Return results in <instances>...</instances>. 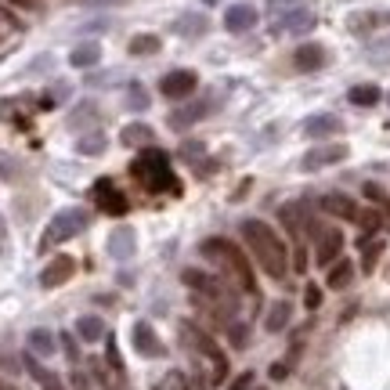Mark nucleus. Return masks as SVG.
I'll use <instances>...</instances> for the list:
<instances>
[{"label":"nucleus","mask_w":390,"mask_h":390,"mask_svg":"<svg viewBox=\"0 0 390 390\" xmlns=\"http://www.w3.org/2000/svg\"><path fill=\"white\" fill-rule=\"evenodd\" d=\"M206 29H209L206 15H185V18L173 22V33H177V37H188V40H192V37H202Z\"/></svg>","instance_id":"5701e85b"},{"label":"nucleus","mask_w":390,"mask_h":390,"mask_svg":"<svg viewBox=\"0 0 390 390\" xmlns=\"http://www.w3.org/2000/svg\"><path fill=\"white\" fill-rule=\"evenodd\" d=\"M199 253H202L206 260H221V264L228 267V275L238 282V289H243V293H257L250 257L238 250L235 243H228V238H206V243L199 246Z\"/></svg>","instance_id":"f03ea898"},{"label":"nucleus","mask_w":390,"mask_h":390,"mask_svg":"<svg viewBox=\"0 0 390 390\" xmlns=\"http://www.w3.org/2000/svg\"><path fill=\"white\" fill-rule=\"evenodd\" d=\"M195 87H199V76L192 69H173L159 80V95L170 98V102H181V98L195 95Z\"/></svg>","instance_id":"423d86ee"},{"label":"nucleus","mask_w":390,"mask_h":390,"mask_svg":"<svg viewBox=\"0 0 390 390\" xmlns=\"http://www.w3.org/2000/svg\"><path fill=\"white\" fill-rule=\"evenodd\" d=\"M354 221L362 224V231H365V238H362V246H365V243H369V235H372V231H379V224H383V214H379V209H365V214H358Z\"/></svg>","instance_id":"a878e982"},{"label":"nucleus","mask_w":390,"mask_h":390,"mask_svg":"<svg viewBox=\"0 0 390 390\" xmlns=\"http://www.w3.org/2000/svg\"><path fill=\"white\" fill-rule=\"evenodd\" d=\"M209 112H214V98H206V102H195V105H185V109L170 112V127H173V130H185V127L199 123V119H206Z\"/></svg>","instance_id":"4468645a"},{"label":"nucleus","mask_w":390,"mask_h":390,"mask_svg":"<svg viewBox=\"0 0 390 390\" xmlns=\"http://www.w3.org/2000/svg\"><path fill=\"white\" fill-rule=\"evenodd\" d=\"M8 4H15V8H25V11H37V8H40L37 0H8Z\"/></svg>","instance_id":"ea45409f"},{"label":"nucleus","mask_w":390,"mask_h":390,"mask_svg":"<svg viewBox=\"0 0 390 390\" xmlns=\"http://www.w3.org/2000/svg\"><path fill=\"white\" fill-rule=\"evenodd\" d=\"M238 231H243V238H246V246H250L253 260L264 267V275L275 279V282H282V279L289 275V253H286V243L275 235V228L250 217V221L238 224Z\"/></svg>","instance_id":"f257e3e1"},{"label":"nucleus","mask_w":390,"mask_h":390,"mask_svg":"<svg viewBox=\"0 0 390 390\" xmlns=\"http://www.w3.org/2000/svg\"><path fill=\"white\" fill-rule=\"evenodd\" d=\"M123 141H127V145H148V141H152V127H145V123H130V127L123 130Z\"/></svg>","instance_id":"c85d7f7f"},{"label":"nucleus","mask_w":390,"mask_h":390,"mask_svg":"<svg viewBox=\"0 0 390 390\" xmlns=\"http://www.w3.org/2000/svg\"><path fill=\"white\" fill-rule=\"evenodd\" d=\"M0 390H15V386H11V383H0Z\"/></svg>","instance_id":"de8ad7c7"},{"label":"nucleus","mask_w":390,"mask_h":390,"mask_svg":"<svg viewBox=\"0 0 390 390\" xmlns=\"http://www.w3.org/2000/svg\"><path fill=\"white\" fill-rule=\"evenodd\" d=\"M109 257H116V260H127L130 253H134V246H138V238H134V228H127V224H119L112 235H109Z\"/></svg>","instance_id":"f3484780"},{"label":"nucleus","mask_w":390,"mask_h":390,"mask_svg":"<svg viewBox=\"0 0 390 390\" xmlns=\"http://www.w3.org/2000/svg\"><path fill=\"white\" fill-rule=\"evenodd\" d=\"M105 362H109V369L116 372V376H123L127 369H123V358H119V347H116V340L109 336V347H105Z\"/></svg>","instance_id":"c756f323"},{"label":"nucleus","mask_w":390,"mask_h":390,"mask_svg":"<svg viewBox=\"0 0 390 390\" xmlns=\"http://www.w3.org/2000/svg\"><path fill=\"white\" fill-rule=\"evenodd\" d=\"M181 336H185V343L192 347V351H199L209 365H214V376H209V383H224L228 379V358H224V351L214 343V336H206L199 325H192V322H181Z\"/></svg>","instance_id":"20e7f679"},{"label":"nucleus","mask_w":390,"mask_h":390,"mask_svg":"<svg viewBox=\"0 0 390 390\" xmlns=\"http://www.w3.org/2000/svg\"><path fill=\"white\" fill-rule=\"evenodd\" d=\"M228 390H253V372H243L228 383Z\"/></svg>","instance_id":"c9c22d12"},{"label":"nucleus","mask_w":390,"mask_h":390,"mask_svg":"<svg viewBox=\"0 0 390 390\" xmlns=\"http://www.w3.org/2000/svg\"><path fill=\"white\" fill-rule=\"evenodd\" d=\"M376 22H379V25H390V11H376Z\"/></svg>","instance_id":"c03bdc74"},{"label":"nucleus","mask_w":390,"mask_h":390,"mask_svg":"<svg viewBox=\"0 0 390 390\" xmlns=\"http://www.w3.org/2000/svg\"><path fill=\"white\" fill-rule=\"evenodd\" d=\"M54 347H58V336L51 333V329H33V333H29V351H33V354L51 358Z\"/></svg>","instance_id":"4be33fe9"},{"label":"nucleus","mask_w":390,"mask_h":390,"mask_svg":"<svg viewBox=\"0 0 390 390\" xmlns=\"http://www.w3.org/2000/svg\"><path fill=\"white\" fill-rule=\"evenodd\" d=\"M95 202H98L102 214H109V217H123L127 209H130V199H127L123 192H116L112 181H105V177L95 185Z\"/></svg>","instance_id":"0eeeda50"},{"label":"nucleus","mask_w":390,"mask_h":390,"mask_svg":"<svg viewBox=\"0 0 390 390\" xmlns=\"http://www.w3.org/2000/svg\"><path fill=\"white\" fill-rule=\"evenodd\" d=\"M343 130V123H340V116H333V112H322V116H311L307 123H304V134L307 138H336Z\"/></svg>","instance_id":"dca6fc26"},{"label":"nucleus","mask_w":390,"mask_h":390,"mask_svg":"<svg viewBox=\"0 0 390 390\" xmlns=\"http://www.w3.org/2000/svg\"><path fill=\"white\" fill-rule=\"evenodd\" d=\"M199 152H202V145H199V141H195V145L188 141V145L181 148V156H185V159H192V156H199Z\"/></svg>","instance_id":"58836bf2"},{"label":"nucleus","mask_w":390,"mask_h":390,"mask_svg":"<svg viewBox=\"0 0 390 390\" xmlns=\"http://www.w3.org/2000/svg\"><path fill=\"white\" fill-rule=\"evenodd\" d=\"M293 267H296V272H304V267H307V257H304V250H296V257H293Z\"/></svg>","instance_id":"79ce46f5"},{"label":"nucleus","mask_w":390,"mask_h":390,"mask_svg":"<svg viewBox=\"0 0 390 390\" xmlns=\"http://www.w3.org/2000/svg\"><path fill=\"white\" fill-rule=\"evenodd\" d=\"M58 340H62V347H66V354H69V362H76V358H80V351H76V340L66 333V336H58Z\"/></svg>","instance_id":"e433bc0d"},{"label":"nucleus","mask_w":390,"mask_h":390,"mask_svg":"<svg viewBox=\"0 0 390 390\" xmlns=\"http://www.w3.org/2000/svg\"><path fill=\"white\" fill-rule=\"evenodd\" d=\"M228 340H231L235 351H243V347L250 343V329H246V322H228Z\"/></svg>","instance_id":"cd10ccee"},{"label":"nucleus","mask_w":390,"mask_h":390,"mask_svg":"<svg viewBox=\"0 0 390 390\" xmlns=\"http://www.w3.org/2000/svg\"><path fill=\"white\" fill-rule=\"evenodd\" d=\"M130 173H134V181H141L148 192H181V185L173 181V170H170V159L166 152H159V148H148V152H141L134 163H130Z\"/></svg>","instance_id":"7ed1b4c3"},{"label":"nucleus","mask_w":390,"mask_h":390,"mask_svg":"<svg viewBox=\"0 0 390 390\" xmlns=\"http://www.w3.org/2000/svg\"><path fill=\"white\" fill-rule=\"evenodd\" d=\"M351 279H354V264H351V260H336L333 267H329L325 286H329V289H343V286H351Z\"/></svg>","instance_id":"b1692460"},{"label":"nucleus","mask_w":390,"mask_h":390,"mask_svg":"<svg viewBox=\"0 0 390 390\" xmlns=\"http://www.w3.org/2000/svg\"><path fill=\"white\" fill-rule=\"evenodd\" d=\"M44 390H62V379H58V376H47V379H44Z\"/></svg>","instance_id":"37998d69"},{"label":"nucleus","mask_w":390,"mask_h":390,"mask_svg":"<svg viewBox=\"0 0 390 390\" xmlns=\"http://www.w3.org/2000/svg\"><path fill=\"white\" fill-rule=\"evenodd\" d=\"M347 102L358 105V109H372V105H379V87L376 83H358L347 91Z\"/></svg>","instance_id":"412c9836"},{"label":"nucleus","mask_w":390,"mask_h":390,"mask_svg":"<svg viewBox=\"0 0 390 390\" xmlns=\"http://www.w3.org/2000/svg\"><path fill=\"white\" fill-rule=\"evenodd\" d=\"M257 18H260L257 8L243 0V4H231L224 11V29H228V33H250V29L257 25Z\"/></svg>","instance_id":"f8f14e48"},{"label":"nucleus","mask_w":390,"mask_h":390,"mask_svg":"<svg viewBox=\"0 0 390 390\" xmlns=\"http://www.w3.org/2000/svg\"><path fill=\"white\" fill-rule=\"evenodd\" d=\"M156 390H188V379H185L181 372H166V376L156 383Z\"/></svg>","instance_id":"2f4dec72"},{"label":"nucleus","mask_w":390,"mask_h":390,"mask_svg":"<svg viewBox=\"0 0 390 390\" xmlns=\"http://www.w3.org/2000/svg\"><path fill=\"white\" fill-rule=\"evenodd\" d=\"M304 304H307V311H315V307L322 304V289H318V286H307V289H304Z\"/></svg>","instance_id":"f704fd0d"},{"label":"nucleus","mask_w":390,"mask_h":390,"mask_svg":"<svg viewBox=\"0 0 390 390\" xmlns=\"http://www.w3.org/2000/svg\"><path fill=\"white\" fill-rule=\"evenodd\" d=\"M73 275H76V260L62 253V257H54V260L44 267V272H40V286H44V289H54V286L69 282Z\"/></svg>","instance_id":"9b49d317"},{"label":"nucleus","mask_w":390,"mask_h":390,"mask_svg":"<svg viewBox=\"0 0 390 390\" xmlns=\"http://www.w3.org/2000/svg\"><path fill=\"white\" fill-rule=\"evenodd\" d=\"M76 336H80L83 343H98V340H105V322H102L98 315H83V318L76 322Z\"/></svg>","instance_id":"6ab92c4d"},{"label":"nucleus","mask_w":390,"mask_h":390,"mask_svg":"<svg viewBox=\"0 0 390 390\" xmlns=\"http://www.w3.org/2000/svg\"><path fill=\"white\" fill-rule=\"evenodd\" d=\"M127 105H130V109H138V112H141V109H148V91H145L141 83H134L130 91H127Z\"/></svg>","instance_id":"473e14b6"},{"label":"nucleus","mask_w":390,"mask_h":390,"mask_svg":"<svg viewBox=\"0 0 390 390\" xmlns=\"http://www.w3.org/2000/svg\"><path fill=\"white\" fill-rule=\"evenodd\" d=\"M156 51H159V37L152 33H141L130 40V54H156Z\"/></svg>","instance_id":"bb28decb"},{"label":"nucleus","mask_w":390,"mask_h":390,"mask_svg":"<svg viewBox=\"0 0 390 390\" xmlns=\"http://www.w3.org/2000/svg\"><path fill=\"white\" fill-rule=\"evenodd\" d=\"M130 340H134V351H138V354H145V358H159V354H163V343H159L156 329L148 325V322H134Z\"/></svg>","instance_id":"ddd939ff"},{"label":"nucleus","mask_w":390,"mask_h":390,"mask_svg":"<svg viewBox=\"0 0 390 390\" xmlns=\"http://www.w3.org/2000/svg\"><path fill=\"white\" fill-rule=\"evenodd\" d=\"M0 243H4V217H0Z\"/></svg>","instance_id":"49530a36"},{"label":"nucleus","mask_w":390,"mask_h":390,"mask_svg":"<svg viewBox=\"0 0 390 390\" xmlns=\"http://www.w3.org/2000/svg\"><path fill=\"white\" fill-rule=\"evenodd\" d=\"M379 253H383V246L379 243H365V257H362V267H365V272H372V267H376V260H379Z\"/></svg>","instance_id":"72a5a7b5"},{"label":"nucleus","mask_w":390,"mask_h":390,"mask_svg":"<svg viewBox=\"0 0 390 390\" xmlns=\"http://www.w3.org/2000/svg\"><path fill=\"white\" fill-rule=\"evenodd\" d=\"M87 209H80V206H66V209H58V214L51 217V224H47V231H44V250H51V246H58V243H66V238H73V235H80L83 228H87Z\"/></svg>","instance_id":"39448f33"},{"label":"nucleus","mask_w":390,"mask_h":390,"mask_svg":"<svg viewBox=\"0 0 390 390\" xmlns=\"http://www.w3.org/2000/svg\"><path fill=\"white\" fill-rule=\"evenodd\" d=\"M102 4H127V0H102Z\"/></svg>","instance_id":"a18cd8bd"},{"label":"nucleus","mask_w":390,"mask_h":390,"mask_svg":"<svg viewBox=\"0 0 390 390\" xmlns=\"http://www.w3.org/2000/svg\"><path fill=\"white\" fill-rule=\"evenodd\" d=\"M315 25H318V18H315L311 8H293V11H282V15H279L275 33H293V37H300V33H311Z\"/></svg>","instance_id":"6e6552de"},{"label":"nucleus","mask_w":390,"mask_h":390,"mask_svg":"<svg viewBox=\"0 0 390 390\" xmlns=\"http://www.w3.org/2000/svg\"><path fill=\"white\" fill-rule=\"evenodd\" d=\"M289 376V362H275L272 365V379H286Z\"/></svg>","instance_id":"4c0bfd02"},{"label":"nucleus","mask_w":390,"mask_h":390,"mask_svg":"<svg viewBox=\"0 0 390 390\" xmlns=\"http://www.w3.org/2000/svg\"><path fill=\"white\" fill-rule=\"evenodd\" d=\"M289 318H293V307L286 304V300H279V304H272V311H267V333H282V329L289 325Z\"/></svg>","instance_id":"393cba45"},{"label":"nucleus","mask_w":390,"mask_h":390,"mask_svg":"<svg viewBox=\"0 0 390 390\" xmlns=\"http://www.w3.org/2000/svg\"><path fill=\"white\" fill-rule=\"evenodd\" d=\"M293 66H296L300 73L322 69V66H325V47H322V44H300V47L293 51Z\"/></svg>","instance_id":"2eb2a0df"},{"label":"nucleus","mask_w":390,"mask_h":390,"mask_svg":"<svg viewBox=\"0 0 390 390\" xmlns=\"http://www.w3.org/2000/svg\"><path fill=\"white\" fill-rule=\"evenodd\" d=\"M102 62V47L98 44H80V47H73V54H69V66L73 69H91V66H98Z\"/></svg>","instance_id":"aec40b11"},{"label":"nucleus","mask_w":390,"mask_h":390,"mask_svg":"<svg viewBox=\"0 0 390 390\" xmlns=\"http://www.w3.org/2000/svg\"><path fill=\"white\" fill-rule=\"evenodd\" d=\"M76 148H80V156H98L102 148H105V138H102V134H91V138H83Z\"/></svg>","instance_id":"7c9ffc66"},{"label":"nucleus","mask_w":390,"mask_h":390,"mask_svg":"<svg viewBox=\"0 0 390 390\" xmlns=\"http://www.w3.org/2000/svg\"><path fill=\"white\" fill-rule=\"evenodd\" d=\"M365 195H369L372 202H383V192H379V185H365Z\"/></svg>","instance_id":"a19ab883"},{"label":"nucleus","mask_w":390,"mask_h":390,"mask_svg":"<svg viewBox=\"0 0 390 390\" xmlns=\"http://www.w3.org/2000/svg\"><path fill=\"white\" fill-rule=\"evenodd\" d=\"M318 206L325 209V214H333V217H340V221H354L358 217V206H354V199L351 195H322L318 199Z\"/></svg>","instance_id":"a211bd4d"},{"label":"nucleus","mask_w":390,"mask_h":390,"mask_svg":"<svg viewBox=\"0 0 390 390\" xmlns=\"http://www.w3.org/2000/svg\"><path fill=\"white\" fill-rule=\"evenodd\" d=\"M343 159H347V145H340V141L315 145L304 156V170H322V166H333V163H343Z\"/></svg>","instance_id":"1a4fd4ad"},{"label":"nucleus","mask_w":390,"mask_h":390,"mask_svg":"<svg viewBox=\"0 0 390 390\" xmlns=\"http://www.w3.org/2000/svg\"><path fill=\"white\" fill-rule=\"evenodd\" d=\"M340 250H343V235H340V228H325V231L318 235L315 260H318L322 267H333V264H336V257H340Z\"/></svg>","instance_id":"9d476101"}]
</instances>
